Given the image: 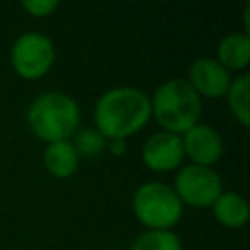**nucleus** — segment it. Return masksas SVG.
<instances>
[{"label":"nucleus","mask_w":250,"mask_h":250,"mask_svg":"<svg viewBox=\"0 0 250 250\" xmlns=\"http://www.w3.org/2000/svg\"><path fill=\"white\" fill-rule=\"evenodd\" d=\"M229 72L230 70H244L250 59V35L244 31H230L227 33L217 45L215 57Z\"/></svg>","instance_id":"obj_11"},{"label":"nucleus","mask_w":250,"mask_h":250,"mask_svg":"<svg viewBox=\"0 0 250 250\" xmlns=\"http://www.w3.org/2000/svg\"><path fill=\"white\" fill-rule=\"evenodd\" d=\"M213 217L219 225L229 227V229H238L246 225L250 217V207L244 195L236 191H223L211 205Z\"/></svg>","instance_id":"obj_12"},{"label":"nucleus","mask_w":250,"mask_h":250,"mask_svg":"<svg viewBox=\"0 0 250 250\" xmlns=\"http://www.w3.org/2000/svg\"><path fill=\"white\" fill-rule=\"evenodd\" d=\"M141 158L146 168L154 172H170L176 170L184 160L182 135L170 131H156L146 137L141 148Z\"/></svg>","instance_id":"obj_8"},{"label":"nucleus","mask_w":250,"mask_h":250,"mask_svg":"<svg viewBox=\"0 0 250 250\" xmlns=\"http://www.w3.org/2000/svg\"><path fill=\"white\" fill-rule=\"evenodd\" d=\"M150 100V117L162 127V131H170L176 135H184L189 127L199 123L201 115V98L189 86L186 78H168Z\"/></svg>","instance_id":"obj_3"},{"label":"nucleus","mask_w":250,"mask_h":250,"mask_svg":"<svg viewBox=\"0 0 250 250\" xmlns=\"http://www.w3.org/2000/svg\"><path fill=\"white\" fill-rule=\"evenodd\" d=\"M227 104L234 119L242 125L248 127L250 123V74L242 72L230 80V86L225 94Z\"/></svg>","instance_id":"obj_13"},{"label":"nucleus","mask_w":250,"mask_h":250,"mask_svg":"<svg viewBox=\"0 0 250 250\" xmlns=\"http://www.w3.org/2000/svg\"><path fill=\"white\" fill-rule=\"evenodd\" d=\"M182 146H184V156L189 158V164H199L209 168L221 160L225 150L221 133L213 125L201 121L189 127L182 135Z\"/></svg>","instance_id":"obj_7"},{"label":"nucleus","mask_w":250,"mask_h":250,"mask_svg":"<svg viewBox=\"0 0 250 250\" xmlns=\"http://www.w3.org/2000/svg\"><path fill=\"white\" fill-rule=\"evenodd\" d=\"M199 98H223L230 86V72L215 57H199L191 62L186 78Z\"/></svg>","instance_id":"obj_9"},{"label":"nucleus","mask_w":250,"mask_h":250,"mask_svg":"<svg viewBox=\"0 0 250 250\" xmlns=\"http://www.w3.org/2000/svg\"><path fill=\"white\" fill-rule=\"evenodd\" d=\"M72 146L78 152V158H94L100 156L105 146H107V139L96 129V127H82L72 135Z\"/></svg>","instance_id":"obj_15"},{"label":"nucleus","mask_w":250,"mask_h":250,"mask_svg":"<svg viewBox=\"0 0 250 250\" xmlns=\"http://www.w3.org/2000/svg\"><path fill=\"white\" fill-rule=\"evenodd\" d=\"M21 8L35 18H45L59 8V0H23Z\"/></svg>","instance_id":"obj_16"},{"label":"nucleus","mask_w":250,"mask_h":250,"mask_svg":"<svg viewBox=\"0 0 250 250\" xmlns=\"http://www.w3.org/2000/svg\"><path fill=\"white\" fill-rule=\"evenodd\" d=\"M242 20H244V33L248 35V29H250V2H246V4H244Z\"/></svg>","instance_id":"obj_18"},{"label":"nucleus","mask_w":250,"mask_h":250,"mask_svg":"<svg viewBox=\"0 0 250 250\" xmlns=\"http://www.w3.org/2000/svg\"><path fill=\"white\" fill-rule=\"evenodd\" d=\"M150 119V100L135 86H113L94 105V127L109 139H127Z\"/></svg>","instance_id":"obj_1"},{"label":"nucleus","mask_w":250,"mask_h":250,"mask_svg":"<svg viewBox=\"0 0 250 250\" xmlns=\"http://www.w3.org/2000/svg\"><path fill=\"white\" fill-rule=\"evenodd\" d=\"M131 250H184V244L174 230L146 229L133 240Z\"/></svg>","instance_id":"obj_14"},{"label":"nucleus","mask_w":250,"mask_h":250,"mask_svg":"<svg viewBox=\"0 0 250 250\" xmlns=\"http://www.w3.org/2000/svg\"><path fill=\"white\" fill-rule=\"evenodd\" d=\"M105 150H109L113 156H121L127 150V143H125V139H109Z\"/></svg>","instance_id":"obj_17"},{"label":"nucleus","mask_w":250,"mask_h":250,"mask_svg":"<svg viewBox=\"0 0 250 250\" xmlns=\"http://www.w3.org/2000/svg\"><path fill=\"white\" fill-rule=\"evenodd\" d=\"M172 188L184 205L201 209L211 207L213 201L223 193V180L209 166L186 164L176 172Z\"/></svg>","instance_id":"obj_6"},{"label":"nucleus","mask_w":250,"mask_h":250,"mask_svg":"<svg viewBox=\"0 0 250 250\" xmlns=\"http://www.w3.org/2000/svg\"><path fill=\"white\" fill-rule=\"evenodd\" d=\"M27 125L31 133L45 141H70L80 129V105L78 102L61 90L43 92L27 105Z\"/></svg>","instance_id":"obj_2"},{"label":"nucleus","mask_w":250,"mask_h":250,"mask_svg":"<svg viewBox=\"0 0 250 250\" xmlns=\"http://www.w3.org/2000/svg\"><path fill=\"white\" fill-rule=\"evenodd\" d=\"M78 152L70 141H55L47 143L43 148V164L47 172L55 178H70L78 168Z\"/></svg>","instance_id":"obj_10"},{"label":"nucleus","mask_w":250,"mask_h":250,"mask_svg":"<svg viewBox=\"0 0 250 250\" xmlns=\"http://www.w3.org/2000/svg\"><path fill=\"white\" fill-rule=\"evenodd\" d=\"M55 45L39 31H23L10 47V62L16 74L25 80H37L45 76L55 64Z\"/></svg>","instance_id":"obj_5"},{"label":"nucleus","mask_w":250,"mask_h":250,"mask_svg":"<svg viewBox=\"0 0 250 250\" xmlns=\"http://www.w3.org/2000/svg\"><path fill=\"white\" fill-rule=\"evenodd\" d=\"M131 207L141 225L158 230H172L184 213V203L174 188L156 180L145 182L133 191Z\"/></svg>","instance_id":"obj_4"}]
</instances>
